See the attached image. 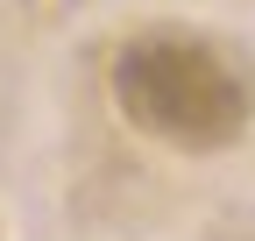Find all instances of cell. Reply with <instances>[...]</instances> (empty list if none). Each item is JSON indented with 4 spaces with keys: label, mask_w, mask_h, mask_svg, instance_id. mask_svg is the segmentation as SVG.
<instances>
[{
    "label": "cell",
    "mask_w": 255,
    "mask_h": 241,
    "mask_svg": "<svg viewBox=\"0 0 255 241\" xmlns=\"http://www.w3.org/2000/svg\"><path fill=\"white\" fill-rule=\"evenodd\" d=\"M107 85H114V107L170 149H227L255 114L241 64L220 43L184 36V28L128 36L107 64Z\"/></svg>",
    "instance_id": "cell-1"
}]
</instances>
